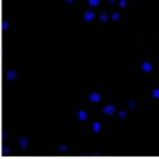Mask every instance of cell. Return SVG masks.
Segmentation results:
<instances>
[{"instance_id": "7c38bea8", "label": "cell", "mask_w": 159, "mask_h": 159, "mask_svg": "<svg viewBox=\"0 0 159 159\" xmlns=\"http://www.w3.org/2000/svg\"><path fill=\"white\" fill-rule=\"evenodd\" d=\"M99 4V0H88V5L89 6H97Z\"/></svg>"}, {"instance_id": "7a4b0ae2", "label": "cell", "mask_w": 159, "mask_h": 159, "mask_svg": "<svg viewBox=\"0 0 159 159\" xmlns=\"http://www.w3.org/2000/svg\"><path fill=\"white\" fill-rule=\"evenodd\" d=\"M103 113L104 114H107V116H109V114H113L114 112H116V108L113 107V106H109V104H107V106H104L103 107Z\"/></svg>"}, {"instance_id": "ac0fdd59", "label": "cell", "mask_w": 159, "mask_h": 159, "mask_svg": "<svg viewBox=\"0 0 159 159\" xmlns=\"http://www.w3.org/2000/svg\"><path fill=\"white\" fill-rule=\"evenodd\" d=\"M2 138H4V139H6V138H7V134H6V132H2Z\"/></svg>"}, {"instance_id": "30bf717a", "label": "cell", "mask_w": 159, "mask_h": 159, "mask_svg": "<svg viewBox=\"0 0 159 159\" xmlns=\"http://www.w3.org/2000/svg\"><path fill=\"white\" fill-rule=\"evenodd\" d=\"M99 20H101L102 22H106V21L108 20V15H107L106 12H102V14L99 15Z\"/></svg>"}, {"instance_id": "5bb4252c", "label": "cell", "mask_w": 159, "mask_h": 159, "mask_svg": "<svg viewBox=\"0 0 159 159\" xmlns=\"http://www.w3.org/2000/svg\"><path fill=\"white\" fill-rule=\"evenodd\" d=\"M125 116H127V112H125V111H120V112L118 113V117H119V118H122V119H124V118H125Z\"/></svg>"}, {"instance_id": "8992f818", "label": "cell", "mask_w": 159, "mask_h": 159, "mask_svg": "<svg viewBox=\"0 0 159 159\" xmlns=\"http://www.w3.org/2000/svg\"><path fill=\"white\" fill-rule=\"evenodd\" d=\"M142 70H143L144 72H150V71H152V65H150L149 62H143Z\"/></svg>"}, {"instance_id": "d6986e66", "label": "cell", "mask_w": 159, "mask_h": 159, "mask_svg": "<svg viewBox=\"0 0 159 159\" xmlns=\"http://www.w3.org/2000/svg\"><path fill=\"white\" fill-rule=\"evenodd\" d=\"M65 1H66V2H67V4H71V2H72V1H73V0H65Z\"/></svg>"}, {"instance_id": "6da1fadb", "label": "cell", "mask_w": 159, "mask_h": 159, "mask_svg": "<svg viewBox=\"0 0 159 159\" xmlns=\"http://www.w3.org/2000/svg\"><path fill=\"white\" fill-rule=\"evenodd\" d=\"M5 76H6V80L7 81H14L16 78V76H17V72L15 70H7Z\"/></svg>"}, {"instance_id": "52a82bcc", "label": "cell", "mask_w": 159, "mask_h": 159, "mask_svg": "<svg viewBox=\"0 0 159 159\" xmlns=\"http://www.w3.org/2000/svg\"><path fill=\"white\" fill-rule=\"evenodd\" d=\"M77 117H78L80 120H86L87 119V113L84 111H80L78 114H77Z\"/></svg>"}, {"instance_id": "9c48e42d", "label": "cell", "mask_w": 159, "mask_h": 159, "mask_svg": "<svg viewBox=\"0 0 159 159\" xmlns=\"http://www.w3.org/2000/svg\"><path fill=\"white\" fill-rule=\"evenodd\" d=\"M127 108H129V109H134V108H135L134 99H129V101L127 102Z\"/></svg>"}, {"instance_id": "9a60e30c", "label": "cell", "mask_w": 159, "mask_h": 159, "mask_svg": "<svg viewBox=\"0 0 159 159\" xmlns=\"http://www.w3.org/2000/svg\"><path fill=\"white\" fill-rule=\"evenodd\" d=\"M7 27H9V22H7L6 20H4V21H2V29H4V30H7Z\"/></svg>"}, {"instance_id": "277c9868", "label": "cell", "mask_w": 159, "mask_h": 159, "mask_svg": "<svg viewBox=\"0 0 159 159\" xmlns=\"http://www.w3.org/2000/svg\"><path fill=\"white\" fill-rule=\"evenodd\" d=\"M89 101H91V102H93V103H97V102H99V101H101V96H99L98 93L93 92V93H91V94H89Z\"/></svg>"}, {"instance_id": "8fae6325", "label": "cell", "mask_w": 159, "mask_h": 159, "mask_svg": "<svg viewBox=\"0 0 159 159\" xmlns=\"http://www.w3.org/2000/svg\"><path fill=\"white\" fill-rule=\"evenodd\" d=\"M152 97H153V98H159V88L153 89V92H152Z\"/></svg>"}, {"instance_id": "4fadbf2b", "label": "cell", "mask_w": 159, "mask_h": 159, "mask_svg": "<svg viewBox=\"0 0 159 159\" xmlns=\"http://www.w3.org/2000/svg\"><path fill=\"white\" fill-rule=\"evenodd\" d=\"M120 17V15H119V12H114V14H112V16H111V20H113V21H116V20H118Z\"/></svg>"}, {"instance_id": "ffe728a7", "label": "cell", "mask_w": 159, "mask_h": 159, "mask_svg": "<svg viewBox=\"0 0 159 159\" xmlns=\"http://www.w3.org/2000/svg\"><path fill=\"white\" fill-rule=\"evenodd\" d=\"M109 1V4H114V0H108Z\"/></svg>"}, {"instance_id": "e0dca14e", "label": "cell", "mask_w": 159, "mask_h": 159, "mask_svg": "<svg viewBox=\"0 0 159 159\" xmlns=\"http://www.w3.org/2000/svg\"><path fill=\"white\" fill-rule=\"evenodd\" d=\"M60 150H61V152H63V153H65V152H66V150H67V148H66V147H63V145H62V147H60Z\"/></svg>"}, {"instance_id": "ba28073f", "label": "cell", "mask_w": 159, "mask_h": 159, "mask_svg": "<svg viewBox=\"0 0 159 159\" xmlns=\"http://www.w3.org/2000/svg\"><path fill=\"white\" fill-rule=\"evenodd\" d=\"M92 129H93L94 133H99V130H101V124H99V123H93V124H92Z\"/></svg>"}, {"instance_id": "2e32d148", "label": "cell", "mask_w": 159, "mask_h": 159, "mask_svg": "<svg viewBox=\"0 0 159 159\" xmlns=\"http://www.w3.org/2000/svg\"><path fill=\"white\" fill-rule=\"evenodd\" d=\"M119 6L120 7H124L125 6V0H119Z\"/></svg>"}, {"instance_id": "3957f363", "label": "cell", "mask_w": 159, "mask_h": 159, "mask_svg": "<svg viewBox=\"0 0 159 159\" xmlns=\"http://www.w3.org/2000/svg\"><path fill=\"white\" fill-rule=\"evenodd\" d=\"M93 17H94V14L91 10H87L84 12V15H83V20L84 21H91V20H93Z\"/></svg>"}, {"instance_id": "5b68a950", "label": "cell", "mask_w": 159, "mask_h": 159, "mask_svg": "<svg viewBox=\"0 0 159 159\" xmlns=\"http://www.w3.org/2000/svg\"><path fill=\"white\" fill-rule=\"evenodd\" d=\"M19 143H20V147H21L22 149H26V148H27V143H29V140H27L26 137H22V138H20Z\"/></svg>"}]
</instances>
